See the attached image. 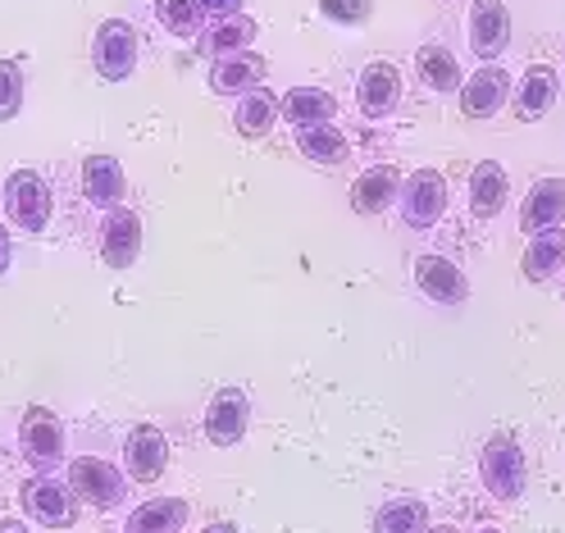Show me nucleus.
<instances>
[{
    "label": "nucleus",
    "instance_id": "nucleus-32",
    "mask_svg": "<svg viewBox=\"0 0 565 533\" xmlns=\"http://www.w3.org/2000/svg\"><path fill=\"white\" fill-rule=\"evenodd\" d=\"M201 14H215V19H228V14H242V0H196Z\"/></svg>",
    "mask_w": 565,
    "mask_h": 533
},
{
    "label": "nucleus",
    "instance_id": "nucleus-34",
    "mask_svg": "<svg viewBox=\"0 0 565 533\" xmlns=\"http://www.w3.org/2000/svg\"><path fill=\"white\" fill-rule=\"evenodd\" d=\"M0 533H28L19 520H0Z\"/></svg>",
    "mask_w": 565,
    "mask_h": 533
},
{
    "label": "nucleus",
    "instance_id": "nucleus-12",
    "mask_svg": "<svg viewBox=\"0 0 565 533\" xmlns=\"http://www.w3.org/2000/svg\"><path fill=\"white\" fill-rule=\"evenodd\" d=\"M511 42V14L502 0H475L470 6V46L479 60L502 55Z\"/></svg>",
    "mask_w": 565,
    "mask_h": 533
},
{
    "label": "nucleus",
    "instance_id": "nucleus-1",
    "mask_svg": "<svg viewBox=\"0 0 565 533\" xmlns=\"http://www.w3.org/2000/svg\"><path fill=\"white\" fill-rule=\"evenodd\" d=\"M479 475H483V488L498 497V502H515L524 492V451L511 434H492L479 451Z\"/></svg>",
    "mask_w": 565,
    "mask_h": 533
},
{
    "label": "nucleus",
    "instance_id": "nucleus-27",
    "mask_svg": "<svg viewBox=\"0 0 565 533\" xmlns=\"http://www.w3.org/2000/svg\"><path fill=\"white\" fill-rule=\"evenodd\" d=\"M297 151L310 156L315 164H342V160H347V137H342L333 124L297 128Z\"/></svg>",
    "mask_w": 565,
    "mask_h": 533
},
{
    "label": "nucleus",
    "instance_id": "nucleus-26",
    "mask_svg": "<svg viewBox=\"0 0 565 533\" xmlns=\"http://www.w3.org/2000/svg\"><path fill=\"white\" fill-rule=\"evenodd\" d=\"M415 68H419V78L429 83L434 92H456V87H461V64H456V55L447 46H438V42L419 46Z\"/></svg>",
    "mask_w": 565,
    "mask_h": 533
},
{
    "label": "nucleus",
    "instance_id": "nucleus-33",
    "mask_svg": "<svg viewBox=\"0 0 565 533\" xmlns=\"http://www.w3.org/2000/svg\"><path fill=\"white\" fill-rule=\"evenodd\" d=\"M6 269H10V228L0 224V274H6Z\"/></svg>",
    "mask_w": 565,
    "mask_h": 533
},
{
    "label": "nucleus",
    "instance_id": "nucleus-10",
    "mask_svg": "<svg viewBox=\"0 0 565 533\" xmlns=\"http://www.w3.org/2000/svg\"><path fill=\"white\" fill-rule=\"evenodd\" d=\"M23 507H28V515L38 520V524H46V529H68L74 524V492H68V483H60V479H32L28 488H23Z\"/></svg>",
    "mask_w": 565,
    "mask_h": 533
},
{
    "label": "nucleus",
    "instance_id": "nucleus-22",
    "mask_svg": "<svg viewBox=\"0 0 565 533\" xmlns=\"http://www.w3.org/2000/svg\"><path fill=\"white\" fill-rule=\"evenodd\" d=\"M511 196V183H507V169L498 160H483L470 178V205H475V215L479 220H492V215H502V205Z\"/></svg>",
    "mask_w": 565,
    "mask_h": 533
},
{
    "label": "nucleus",
    "instance_id": "nucleus-3",
    "mask_svg": "<svg viewBox=\"0 0 565 533\" xmlns=\"http://www.w3.org/2000/svg\"><path fill=\"white\" fill-rule=\"evenodd\" d=\"M68 492L83 497L87 507L96 511H115L124 502V475L110 466V460H100V456H78V460H68Z\"/></svg>",
    "mask_w": 565,
    "mask_h": 533
},
{
    "label": "nucleus",
    "instance_id": "nucleus-36",
    "mask_svg": "<svg viewBox=\"0 0 565 533\" xmlns=\"http://www.w3.org/2000/svg\"><path fill=\"white\" fill-rule=\"evenodd\" d=\"M424 533H461V529H456V524H429Z\"/></svg>",
    "mask_w": 565,
    "mask_h": 533
},
{
    "label": "nucleus",
    "instance_id": "nucleus-6",
    "mask_svg": "<svg viewBox=\"0 0 565 533\" xmlns=\"http://www.w3.org/2000/svg\"><path fill=\"white\" fill-rule=\"evenodd\" d=\"M246 424H252V402H246L242 387H220L205 406V438L215 447H237L246 438Z\"/></svg>",
    "mask_w": 565,
    "mask_h": 533
},
{
    "label": "nucleus",
    "instance_id": "nucleus-8",
    "mask_svg": "<svg viewBox=\"0 0 565 533\" xmlns=\"http://www.w3.org/2000/svg\"><path fill=\"white\" fill-rule=\"evenodd\" d=\"M124 460H128V479L137 483H156L169 466V438L164 429H156V424H137V429L128 434L124 443Z\"/></svg>",
    "mask_w": 565,
    "mask_h": 533
},
{
    "label": "nucleus",
    "instance_id": "nucleus-29",
    "mask_svg": "<svg viewBox=\"0 0 565 533\" xmlns=\"http://www.w3.org/2000/svg\"><path fill=\"white\" fill-rule=\"evenodd\" d=\"M156 19L164 32H173V38H192L201 28V6L196 0H156Z\"/></svg>",
    "mask_w": 565,
    "mask_h": 533
},
{
    "label": "nucleus",
    "instance_id": "nucleus-37",
    "mask_svg": "<svg viewBox=\"0 0 565 533\" xmlns=\"http://www.w3.org/2000/svg\"><path fill=\"white\" fill-rule=\"evenodd\" d=\"M483 533H502V529H483Z\"/></svg>",
    "mask_w": 565,
    "mask_h": 533
},
{
    "label": "nucleus",
    "instance_id": "nucleus-17",
    "mask_svg": "<svg viewBox=\"0 0 565 533\" xmlns=\"http://www.w3.org/2000/svg\"><path fill=\"white\" fill-rule=\"evenodd\" d=\"M124 188H128V178H124V164H119L115 156H87V160H83V196H87L92 205L119 210Z\"/></svg>",
    "mask_w": 565,
    "mask_h": 533
},
{
    "label": "nucleus",
    "instance_id": "nucleus-19",
    "mask_svg": "<svg viewBox=\"0 0 565 533\" xmlns=\"http://www.w3.org/2000/svg\"><path fill=\"white\" fill-rule=\"evenodd\" d=\"M252 42H256V19H246V14L215 19V23H210V28L201 32V51H205V55H215V60L242 55Z\"/></svg>",
    "mask_w": 565,
    "mask_h": 533
},
{
    "label": "nucleus",
    "instance_id": "nucleus-2",
    "mask_svg": "<svg viewBox=\"0 0 565 533\" xmlns=\"http://www.w3.org/2000/svg\"><path fill=\"white\" fill-rule=\"evenodd\" d=\"M51 188L38 169H14L6 178V215L23 233H42L51 224Z\"/></svg>",
    "mask_w": 565,
    "mask_h": 533
},
{
    "label": "nucleus",
    "instance_id": "nucleus-11",
    "mask_svg": "<svg viewBox=\"0 0 565 533\" xmlns=\"http://www.w3.org/2000/svg\"><path fill=\"white\" fill-rule=\"evenodd\" d=\"M561 220H565V178H539L520 205V228L534 237V233L561 228Z\"/></svg>",
    "mask_w": 565,
    "mask_h": 533
},
{
    "label": "nucleus",
    "instance_id": "nucleus-35",
    "mask_svg": "<svg viewBox=\"0 0 565 533\" xmlns=\"http://www.w3.org/2000/svg\"><path fill=\"white\" fill-rule=\"evenodd\" d=\"M201 533H237V524H224V520H220V524H210V529H201Z\"/></svg>",
    "mask_w": 565,
    "mask_h": 533
},
{
    "label": "nucleus",
    "instance_id": "nucleus-7",
    "mask_svg": "<svg viewBox=\"0 0 565 533\" xmlns=\"http://www.w3.org/2000/svg\"><path fill=\"white\" fill-rule=\"evenodd\" d=\"M19 443H23L32 466H42V470L55 466V460L64 456V424H60V415L46 411V406H28L23 424H19Z\"/></svg>",
    "mask_w": 565,
    "mask_h": 533
},
{
    "label": "nucleus",
    "instance_id": "nucleus-5",
    "mask_svg": "<svg viewBox=\"0 0 565 533\" xmlns=\"http://www.w3.org/2000/svg\"><path fill=\"white\" fill-rule=\"evenodd\" d=\"M447 210V178L438 169H419L402 183V215L411 228H429Z\"/></svg>",
    "mask_w": 565,
    "mask_h": 533
},
{
    "label": "nucleus",
    "instance_id": "nucleus-28",
    "mask_svg": "<svg viewBox=\"0 0 565 533\" xmlns=\"http://www.w3.org/2000/svg\"><path fill=\"white\" fill-rule=\"evenodd\" d=\"M237 132L242 137H265L274 128V100L265 92H252V96H242L237 100V115H233Z\"/></svg>",
    "mask_w": 565,
    "mask_h": 533
},
{
    "label": "nucleus",
    "instance_id": "nucleus-18",
    "mask_svg": "<svg viewBox=\"0 0 565 533\" xmlns=\"http://www.w3.org/2000/svg\"><path fill=\"white\" fill-rule=\"evenodd\" d=\"M260 78H265V60L252 51L210 64V92H220V96H252Z\"/></svg>",
    "mask_w": 565,
    "mask_h": 533
},
{
    "label": "nucleus",
    "instance_id": "nucleus-9",
    "mask_svg": "<svg viewBox=\"0 0 565 533\" xmlns=\"http://www.w3.org/2000/svg\"><path fill=\"white\" fill-rule=\"evenodd\" d=\"M415 283H419V292L438 301V306H461L470 297V283L461 274V265L447 260V256H419L415 260Z\"/></svg>",
    "mask_w": 565,
    "mask_h": 533
},
{
    "label": "nucleus",
    "instance_id": "nucleus-20",
    "mask_svg": "<svg viewBox=\"0 0 565 533\" xmlns=\"http://www.w3.org/2000/svg\"><path fill=\"white\" fill-rule=\"evenodd\" d=\"M338 110V100L324 87H292L288 96L278 100V115L297 124V128H315V124H329Z\"/></svg>",
    "mask_w": 565,
    "mask_h": 533
},
{
    "label": "nucleus",
    "instance_id": "nucleus-31",
    "mask_svg": "<svg viewBox=\"0 0 565 533\" xmlns=\"http://www.w3.org/2000/svg\"><path fill=\"white\" fill-rule=\"evenodd\" d=\"M320 10L342 28H361L374 14V0H320Z\"/></svg>",
    "mask_w": 565,
    "mask_h": 533
},
{
    "label": "nucleus",
    "instance_id": "nucleus-13",
    "mask_svg": "<svg viewBox=\"0 0 565 533\" xmlns=\"http://www.w3.org/2000/svg\"><path fill=\"white\" fill-rule=\"evenodd\" d=\"M402 96V74H397V64L393 60H370L361 68V83H356V100H361V110L370 119H383L387 110L397 105Z\"/></svg>",
    "mask_w": 565,
    "mask_h": 533
},
{
    "label": "nucleus",
    "instance_id": "nucleus-30",
    "mask_svg": "<svg viewBox=\"0 0 565 533\" xmlns=\"http://www.w3.org/2000/svg\"><path fill=\"white\" fill-rule=\"evenodd\" d=\"M19 110H23V74H19V64L0 60V124L14 119Z\"/></svg>",
    "mask_w": 565,
    "mask_h": 533
},
{
    "label": "nucleus",
    "instance_id": "nucleus-4",
    "mask_svg": "<svg viewBox=\"0 0 565 533\" xmlns=\"http://www.w3.org/2000/svg\"><path fill=\"white\" fill-rule=\"evenodd\" d=\"M137 28L124 23V19H105L92 38V60H96V74L110 78V83H124L132 68H137Z\"/></svg>",
    "mask_w": 565,
    "mask_h": 533
},
{
    "label": "nucleus",
    "instance_id": "nucleus-15",
    "mask_svg": "<svg viewBox=\"0 0 565 533\" xmlns=\"http://www.w3.org/2000/svg\"><path fill=\"white\" fill-rule=\"evenodd\" d=\"M511 96V74L498 64H483L470 83H461V110L470 119H483V115H498Z\"/></svg>",
    "mask_w": 565,
    "mask_h": 533
},
{
    "label": "nucleus",
    "instance_id": "nucleus-23",
    "mask_svg": "<svg viewBox=\"0 0 565 533\" xmlns=\"http://www.w3.org/2000/svg\"><path fill=\"white\" fill-rule=\"evenodd\" d=\"M561 265H565V228H547V233L529 237V252H524V260H520V269H524L529 283L552 278Z\"/></svg>",
    "mask_w": 565,
    "mask_h": 533
},
{
    "label": "nucleus",
    "instance_id": "nucleus-25",
    "mask_svg": "<svg viewBox=\"0 0 565 533\" xmlns=\"http://www.w3.org/2000/svg\"><path fill=\"white\" fill-rule=\"evenodd\" d=\"M429 529V507L419 497H397L374 511V533H424Z\"/></svg>",
    "mask_w": 565,
    "mask_h": 533
},
{
    "label": "nucleus",
    "instance_id": "nucleus-21",
    "mask_svg": "<svg viewBox=\"0 0 565 533\" xmlns=\"http://www.w3.org/2000/svg\"><path fill=\"white\" fill-rule=\"evenodd\" d=\"M188 502L183 497H151L128 515V533H179L188 524Z\"/></svg>",
    "mask_w": 565,
    "mask_h": 533
},
{
    "label": "nucleus",
    "instance_id": "nucleus-24",
    "mask_svg": "<svg viewBox=\"0 0 565 533\" xmlns=\"http://www.w3.org/2000/svg\"><path fill=\"white\" fill-rule=\"evenodd\" d=\"M556 68H547V64H534L529 74L520 78V96H515V115L520 119H539V115H547L552 110V100H556Z\"/></svg>",
    "mask_w": 565,
    "mask_h": 533
},
{
    "label": "nucleus",
    "instance_id": "nucleus-14",
    "mask_svg": "<svg viewBox=\"0 0 565 533\" xmlns=\"http://www.w3.org/2000/svg\"><path fill=\"white\" fill-rule=\"evenodd\" d=\"M141 256V220L132 210H110V220L100 228V260L110 269H128Z\"/></svg>",
    "mask_w": 565,
    "mask_h": 533
},
{
    "label": "nucleus",
    "instance_id": "nucleus-16",
    "mask_svg": "<svg viewBox=\"0 0 565 533\" xmlns=\"http://www.w3.org/2000/svg\"><path fill=\"white\" fill-rule=\"evenodd\" d=\"M393 201H402V173L397 164H374L356 178V188H351V205H356V215H383Z\"/></svg>",
    "mask_w": 565,
    "mask_h": 533
}]
</instances>
